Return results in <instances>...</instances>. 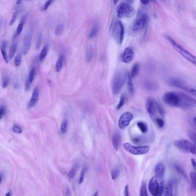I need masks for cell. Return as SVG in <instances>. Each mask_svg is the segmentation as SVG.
Wrapping results in <instances>:
<instances>
[{"mask_svg": "<svg viewBox=\"0 0 196 196\" xmlns=\"http://www.w3.org/2000/svg\"><path fill=\"white\" fill-rule=\"evenodd\" d=\"M7 46V41L2 42L1 45V47H0V49H1V54H2L3 59L5 61V62L7 63H8V56H7L6 50H5Z\"/></svg>", "mask_w": 196, "mask_h": 196, "instance_id": "cell-22", "label": "cell"}, {"mask_svg": "<svg viewBox=\"0 0 196 196\" xmlns=\"http://www.w3.org/2000/svg\"><path fill=\"white\" fill-rule=\"evenodd\" d=\"M193 124H194V125H195V126H196V117H195V118H193Z\"/></svg>", "mask_w": 196, "mask_h": 196, "instance_id": "cell-56", "label": "cell"}, {"mask_svg": "<svg viewBox=\"0 0 196 196\" xmlns=\"http://www.w3.org/2000/svg\"><path fill=\"white\" fill-rule=\"evenodd\" d=\"M99 28V27L98 22L97 21H95L94 23V24H93L91 31L89 33V37L90 38H93L95 37L97 35V33H98Z\"/></svg>", "mask_w": 196, "mask_h": 196, "instance_id": "cell-20", "label": "cell"}, {"mask_svg": "<svg viewBox=\"0 0 196 196\" xmlns=\"http://www.w3.org/2000/svg\"><path fill=\"white\" fill-rule=\"evenodd\" d=\"M152 0H140V2L143 4V5H147L150 2H151Z\"/></svg>", "mask_w": 196, "mask_h": 196, "instance_id": "cell-51", "label": "cell"}, {"mask_svg": "<svg viewBox=\"0 0 196 196\" xmlns=\"http://www.w3.org/2000/svg\"><path fill=\"white\" fill-rule=\"evenodd\" d=\"M189 136L190 137V140L193 142L195 144H196V133L192 131H190L189 132Z\"/></svg>", "mask_w": 196, "mask_h": 196, "instance_id": "cell-40", "label": "cell"}, {"mask_svg": "<svg viewBox=\"0 0 196 196\" xmlns=\"http://www.w3.org/2000/svg\"><path fill=\"white\" fill-rule=\"evenodd\" d=\"M39 98V89L37 86L34 89L33 91L32 97L28 104V107L30 108L35 107L38 102Z\"/></svg>", "mask_w": 196, "mask_h": 196, "instance_id": "cell-16", "label": "cell"}, {"mask_svg": "<svg viewBox=\"0 0 196 196\" xmlns=\"http://www.w3.org/2000/svg\"><path fill=\"white\" fill-rule=\"evenodd\" d=\"M6 196H11V193H10V192H9V193H8L6 194Z\"/></svg>", "mask_w": 196, "mask_h": 196, "instance_id": "cell-59", "label": "cell"}, {"mask_svg": "<svg viewBox=\"0 0 196 196\" xmlns=\"http://www.w3.org/2000/svg\"><path fill=\"white\" fill-rule=\"evenodd\" d=\"M123 147L128 152L135 155L145 154L149 151L150 148L148 146H135L130 144L129 143H124Z\"/></svg>", "mask_w": 196, "mask_h": 196, "instance_id": "cell-7", "label": "cell"}, {"mask_svg": "<svg viewBox=\"0 0 196 196\" xmlns=\"http://www.w3.org/2000/svg\"><path fill=\"white\" fill-rule=\"evenodd\" d=\"M41 35L40 34L38 38V40L36 42V49H39L40 46H41Z\"/></svg>", "mask_w": 196, "mask_h": 196, "instance_id": "cell-48", "label": "cell"}, {"mask_svg": "<svg viewBox=\"0 0 196 196\" xmlns=\"http://www.w3.org/2000/svg\"><path fill=\"white\" fill-rule=\"evenodd\" d=\"M191 162H192V166H193V167H194L195 168H196V163L195 160L194 159H191Z\"/></svg>", "mask_w": 196, "mask_h": 196, "instance_id": "cell-53", "label": "cell"}, {"mask_svg": "<svg viewBox=\"0 0 196 196\" xmlns=\"http://www.w3.org/2000/svg\"><path fill=\"white\" fill-rule=\"evenodd\" d=\"M21 60H22V54L21 52H19L17 54V55L16 56V57L15 58V60H14L15 65L16 67L20 66V65L21 63Z\"/></svg>", "mask_w": 196, "mask_h": 196, "instance_id": "cell-31", "label": "cell"}, {"mask_svg": "<svg viewBox=\"0 0 196 196\" xmlns=\"http://www.w3.org/2000/svg\"><path fill=\"white\" fill-rule=\"evenodd\" d=\"M31 41H32V35L30 33H28L24 38L23 46L22 49V53L24 55H27L29 52L31 45Z\"/></svg>", "mask_w": 196, "mask_h": 196, "instance_id": "cell-15", "label": "cell"}, {"mask_svg": "<svg viewBox=\"0 0 196 196\" xmlns=\"http://www.w3.org/2000/svg\"><path fill=\"white\" fill-rule=\"evenodd\" d=\"M2 179H3V174L2 173H0V184L2 182Z\"/></svg>", "mask_w": 196, "mask_h": 196, "instance_id": "cell-54", "label": "cell"}, {"mask_svg": "<svg viewBox=\"0 0 196 196\" xmlns=\"http://www.w3.org/2000/svg\"><path fill=\"white\" fill-rule=\"evenodd\" d=\"M156 101L152 98L149 97L147 98L146 103V108L147 109V112L150 116L152 118H154L157 113V105H156Z\"/></svg>", "mask_w": 196, "mask_h": 196, "instance_id": "cell-12", "label": "cell"}, {"mask_svg": "<svg viewBox=\"0 0 196 196\" xmlns=\"http://www.w3.org/2000/svg\"><path fill=\"white\" fill-rule=\"evenodd\" d=\"M76 173V170L75 168H72L70 171H69V174H68V176L70 178H73Z\"/></svg>", "mask_w": 196, "mask_h": 196, "instance_id": "cell-47", "label": "cell"}, {"mask_svg": "<svg viewBox=\"0 0 196 196\" xmlns=\"http://www.w3.org/2000/svg\"><path fill=\"white\" fill-rule=\"evenodd\" d=\"M17 49V42H13L10 47V50H9V57L10 59H12L15 56V54Z\"/></svg>", "mask_w": 196, "mask_h": 196, "instance_id": "cell-27", "label": "cell"}, {"mask_svg": "<svg viewBox=\"0 0 196 196\" xmlns=\"http://www.w3.org/2000/svg\"><path fill=\"white\" fill-rule=\"evenodd\" d=\"M124 27L121 21H118L114 25L113 35L118 44H121L124 37Z\"/></svg>", "mask_w": 196, "mask_h": 196, "instance_id": "cell-8", "label": "cell"}, {"mask_svg": "<svg viewBox=\"0 0 196 196\" xmlns=\"http://www.w3.org/2000/svg\"><path fill=\"white\" fill-rule=\"evenodd\" d=\"M127 83L128 88L129 91L131 94H133L134 92V83L132 82V78L130 75L129 73L127 74Z\"/></svg>", "mask_w": 196, "mask_h": 196, "instance_id": "cell-24", "label": "cell"}, {"mask_svg": "<svg viewBox=\"0 0 196 196\" xmlns=\"http://www.w3.org/2000/svg\"><path fill=\"white\" fill-rule=\"evenodd\" d=\"M181 102L179 108L187 109L195 107L196 105V99L186 95V94L179 92Z\"/></svg>", "mask_w": 196, "mask_h": 196, "instance_id": "cell-9", "label": "cell"}, {"mask_svg": "<svg viewBox=\"0 0 196 196\" xmlns=\"http://www.w3.org/2000/svg\"><path fill=\"white\" fill-rule=\"evenodd\" d=\"M64 30V24H59L57 25L55 30V35L56 36H60L62 34Z\"/></svg>", "mask_w": 196, "mask_h": 196, "instance_id": "cell-30", "label": "cell"}, {"mask_svg": "<svg viewBox=\"0 0 196 196\" xmlns=\"http://www.w3.org/2000/svg\"><path fill=\"white\" fill-rule=\"evenodd\" d=\"M124 195L126 196H129V187L128 185H126L124 189Z\"/></svg>", "mask_w": 196, "mask_h": 196, "instance_id": "cell-52", "label": "cell"}, {"mask_svg": "<svg viewBox=\"0 0 196 196\" xmlns=\"http://www.w3.org/2000/svg\"><path fill=\"white\" fill-rule=\"evenodd\" d=\"M63 62H64V56L63 55H60L56 64L55 69L57 72H59L61 70V69H62L63 66Z\"/></svg>", "mask_w": 196, "mask_h": 196, "instance_id": "cell-23", "label": "cell"}, {"mask_svg": "<svg viewBox=\"0 0 196 196\" xmlns=\"http://www.w3.org/2000/svg\"><path fill=\"white\" fill-rule=\"evenodd\" d=\"M116 12L118 18H128L134 15L135 9L130 4L126 2H123L117 7Z\"/></svg>", "mask_w": 196, "mask_h": 196, "instance_id": "cell-6", "label": "cell"}, {"mask_svg": "<svg viewBox=\"0 0 196 196\" xmlns=\"http://www.w3.org/2000/svg\"><path fill=\"white\" fill-rule=\"evenodd\" d=\"M47 54V47L46 46H44L41 49L40 54L39 60L40 62H42L45 59Z\"/></svg>", "mask_w": 196, "mask_h": 196, "instance_id": "cell-32", "label": "cell"}, {"mask_svg": "<svg viewBox=\"0 0 196 196\" xmlns=\"http://www.w3.org/2000/svg\"><path fill=\"white\" fill-rule=\"evenodd\" d=\"M118 0H113V2L115 4H116L118 3Z\"/></svg>", "mask_w": 196, "mask_h": 196, "instance_id": "cell-58", "label": "cell"}, {"mask_svg": "<svg viewBox=\"0 0 196 196\" xmlns=\"http://www.w3.org/2000/svg\"><path fill=\"white\" fill-rule=\"evenodd\" d=\"M169 82H170V85H171V86L186 90L187 91L192 93L194 96H196V89L188 88L186 86V84L182 81L179 79L172 78L170 79Z\"/></svg>", "mask_w": 196, "mask_h": 196, "instance_id": "cell-11", "label": "cell"}, {"mask_svg": "<svg viewBox=\"0 0 196 196\" xmlns=\"http://www.w3.org/2000/svg\"><path fill=\"white\" fill-rule=\"evenodd\" d=\"M165 172V166L163 163L160 162L157 163L155 167V173L156 174L157 178L159 179H161L164 176Z\"/></svg>", "mask_w": 196, "mask_h": 196, "instance_id": "cell-17", "label": "cell"}, {"mask_svg": "<svg viewBox=\"0 0 196 196\" xmlns=\"http://www.w3.org/2000/svg\"><path fill=\"white\" fill-rule=\"evenodd\" d=\"M22 1H23V0H17V2H16V4H17V5H20V4H21V2H22Z\"/></svg>", "mask_w": 196, "mask_h": 196, "instance_id": "cell-55", "label": "cell"}, {"mask_svg": "<svg viewBox=\"0 0 196 196\" xmlns=\"http://www.w3.org/2000/svg\"><path fill=\"white\" fill-rule=\"evenodd\" d=\"M125 103V97L124 95H121L120 97V101L119 103L118 104V106H117V109L119 110L120 109H121V107H123V106L124 105Z\"/></svg>", "mask_w": 196, "mask_h": 196, "instance_id": "cell-41", "label": "cell"}, {"mask_svg": "<svg viewBox=\"0 0 196 196\" xmlns=\"http://www.w3.org/2000/svg\"><path fill=\"white\" fill-rule=\"evenodd\" d=\"M134 56H135L134 50L132 47H128L124 50L121 57V60L124 63H129L133 60Z\"/></svg>", "mask_w": 196, "mask_h": 196, "instance_id": "cell-13", "label": "cell"}, {"mask_svg": "<svg viewBox=\"0 0 196 196\" xmlns=\"http://www.w3.org/2000/svg\"><path fill=\"white\" fill-rule=\"evenodd\" d=\"M159 188V183L157 180V176H153L149 182L148 189L151 194L153 196H157Z\"/></svg>", "mask_w": 196, "mask_h": 196, "instance_id": "cell-14", "label": "cell"}, {"mask_svg": "<svg viewBox=\"0 0 196 196\" xmlns=\"http://www.w3.org/2000/svg\"><path fill=\"white\" fill-rule=\"evenodd\" d=\"M85 173V170H82V171H81V174H80V176H79V184H81L83 182V180H84Z\"/></svg>", "mask_w": 196, "mask_h": 196, "instance_id": "cell-46", "label": "cell"}, {"mask_svg": "<svg viewBox=\"0 0 196 196\" xmlns=\"http://www.w3.org/2000/svg\"><path fill=\"white\" fill-rule=\"evenodd\" d=\"M97 195H98V191H97V192H96V193H94L93 196H97Z\"/></svg>", "mask_w": 196, "mask_h": 196, "instance_id": "cell-60", "label": "cell"}, {"mask_svg": "<svg viewBox=\"0 0 196 196\" xmlns=\"http://www.w3.org/2000/svg\"><path fill=\"white\" fill-rule=\"evenodd\" d=\"M156 105H157V111H158V112L159 113V114L162 116H163V115H164V110H163V108H162V107L157 102H156Z\"/></svg>", "mask_w": 196, "mask_h": 196, "instance_id": "cell-45", "label": "cell"}, {"mask_svg": "<svg viewBox=\"0 0 196 196\" xmlns=\"http://www.w3.org/2000/svg\"><path fill=\"white\" fill-rule=\"evenodd\" d=\"M174 146L182 152L196 155L195 144L186 139H181L174 142Z\"/></svg>", "mask_w": 196, "mask_h": 196, "instance_id": "cell-5", "label": "cell"}, {"mask_svg": "<svg viewBox=\"0 0 196 196\" xmlns=\"http://www.w3.org/2000/svg\"><path fill=\"white\" fill-rule=\"evenodd\" d=\"M134 118V115L129 112L123 113L118 120V127L121 129H124L129 125L130 122Z\"/></svg>", "mask_w": 196, "mask_h": 196, "instance_id": "cell-10", "label": "cell"}, {"mask_svg": "<svg viewBox=\"0 0 196 196\" xmlns=\"http://www.w3.org/2000/svg\"><path fill=\"white\" fill-rule=\"evenodd\" d=\"M27 18V15H25L20 19V23H19V25H18V27L17 28V30H16V35H17V36L20 35V33L23 31V27H24V23H25V22L26 21Z\"/></svg>", "mask_w": 196, "mask_h": 196, "instance_id": "cell-21", "label": "cell"}, {"mask_svg": "<svg viewBox=\"0 0 196 196\" xmlns=\"http://www.w3.org/2000/svg\"><path fill=\"white\" fill-rule=\"evenodd\" d=\"M148 17L147 14L140 13L137 15V17L134 21L131 28L132 34L135 35L140 32L147 24Z\"/></svg>", "mask_w": 196, "mask_h": 196, "instance_id": "cell-3", "label": "cell"}, {"mask_svg": "<svg viewBox=\"0 0 196 196\" xmlns=\"http://www.w3.org/2000/svg\"><path fill=\"white\" fill-rule=\"evenodd\" d=\"M54 0H47L46 3L44 4V7H43V10L44 11L47 10L48 8H49V6L51 5V4L54 2Z\"/></svg>", "mask_w": 196, "mask_h": 196, "instance_id": "cell-44", "label": "cell"}, {"mask_svg": "<svg viewBox=\"0 0 196 196\" xmlns=\"http://www.w3.org/2000/svg\"><path fill=\"white\" fill-rule=\"evenodd\" d=\"M93 58V52L91 49H89L86 54V60L88 63H89L91 61V59Z\"/></svg>", "mask_w": 196, "mask_h": 196, "instance_id": "cell-38", "label": "cell"}, {"mask_svg": "<svg viewBox=\"0 0 196 196\" xmlns=\"http://www.w3.org/2000/svg\"><path fill=\"white\" fill-rule=\"evenodd\" d=\"M127 74L124 71H120L115 75L112 85V91L114 94H118L123 87L127 80Z\"/></svg>", "mask_w": 196, "mask_h": 196, "instance_id": "cell-1", "label": "cell"}, {"mask_svg": "<svg viewBox=\"0 0 196 196\" xmlns=\"http://www.w3.org/2000/svg\"><path fill=\"white\" fill-rule=\"evenodd\" d=\"M35 68H32L30 71L28 78V79L26 82V84H25V90L27 91H28L30 88L31 84L35 78Z\"/></svg>", "mask_w": 196, "mask_h": 196, "instance_id": "cell-19", "label": "cell"}, {"mask_svg": "<svg viewBox=\"0 0 196 196\" xmlns=\"http://www.w3.org/2000/svg\"><path fill=\"white\" fill-rule=\"evenodd\" d=\"M146 86L148 87V89H150V90L155 88V85L154 83H151V82H148L147 84L146 85Z\"/></svg>", "mask_w": 196, "mask_h": 196, "instance_id": "cell-50", "label": "cell"}, {"mask_svg": "<svg viewBox=\"0 0 196 196\" xmlns=\"http://www.w3.org/2000/svg\"><path fill=\"white\" fill-rule=\"evenodd\" d=\"M167 39L170 43V44L172 45L173 48L176 50V51L181 54L185 59L187 60L193 65H196V58L195 55L192 54L190 52H189L187 50H186L184 47H183L182 46H181L179 44H178L176 40L173 39L170 36H166Z\"/></svg>", "mask_w": 196, "mask_h": 196, "instance_id": "cell-2", "label": "cell"}, {"mask_svg": "<svg viewBox=\"0 0 196 196\" xmlns=\"http://www.w3.org/2000/svg\"><path fill=\"white\" fill-rule=\"evenodd\" d=\"M68 121L66 120H65L62 123V124H61V126H60L61 132L62 134L66 133V132L67 131V129H68Z\"/></svg>", "mask_w": 196, "mask_h": 196, "instance_id": "cell-34", "label": "cell"}, {"mask_svg": "<svg viewBox=\"0 0 196 196\" xmlns=\"http://www.w3.org/2000/svg\"><path fill=\"white\" fill-rule=\"evenodd\" d=\"M134 0H126V1H127L126 3H128L129 4V3H131Z\"/></svg>", "mask_w": 196, "mask_h": 196, "instance_id": "cell-57", "label": "cell"}, {"mask_svg": "<svg viewBox=\"0 0 196 196\" xmlns=\"http://www.w3.org/2000/svg\"><path fill=\"white\" fill-rule=\"evenodd\" d=\"M190 177L192 182V187L194 190L196 189V175L195 172L191 171L190 173Z\"/></svg>", "mask_w": 196, "mask_h": 196, "instance_id": "cell-29", "label": "cell"}, {"mask_svg": "<svg viewBox=\"0 0 196 196\" xmlns=\"http://www.w3.org/2000/svg\"><path fill=\"white\" fill-rule=\"evenodd\" d=\"M12 131L13 132H15L16 134H18L22 133V132H23L22 128L20 127V126H19L16 124L13 125V126L12 127Z\"/></svg>", "mask_w": 196, "mask_h": 196, "instance_id": "cell-42", "label": "cell"}, {"mask_svg": "<svg viewBox=\"0 0 196 196\" xmlns=\"http://www.w3.org/2000/svg\"><path fill=\"white\" fill-rule=\"evenodd\" d=\"M140 195L141 196H147V188H146V184L145 183H143L142 185V187L140 189Z\"/></svg>", "mask_w": 196, "mask_h": 196, "instance_id": "cell-37", "label": "cell"}, {"mask_svg": "<svg viewBox=\"0 0 196 196\" xmlns=\"http://www.w3.org/2000/svg\"><path fill=\"white\" fill-rule=\"evenodd\" d=\"M162 101L169 106L179 108L181 102L179 92H167L163 95Z\"/></svg>", "mask_w": 196, "mask_h": 196, "instance_id": "cell-4", "label": "cell"}, {"mask_svg": "<svg viewBox=\"0 0 196 196\" xmlns=\"http://www.w3.org/2000/svg\"><path fill=\"white\" fill-rule=\"evenodd\" d=\"M139 64L138 63H136L132 66V68L131 69V73H129L130 75L131 76V77L132 78H135L137 75V74L139 73Z\"/></svg>", "mask_w": 196, "mask_h": 196, "instance_id": "cell-25", "label": "cell"}, {"mask_svg": "<svg viewBox=\"0 0 196 196\" xmlns=\"http://www.w3.org/2000/svg\"><path fill=\"white\" fill-rule=\"evenodd\" d=\"M120 175V170L118 168H114L111 172V176L112 179L115 180L118 178Z\"/></svg>", "mask_w": 196, "mask_h": 196, "instance_id": "cell-36", "label": "cell"}, {"mask_svg": "<svg viewBox=\"0 0 196 196\" xmlns=\"http://www.w3.org/2000/svg\"><path fill=\"white\" fill-rule=\"evenodd\" d=\"M18 13H19V12L17 10L13 12V13L12 15V19H11V20L9 21V25H12L15 23V21H16V19H17V16Z\"/></svg>", "mask_w": 196, "mask_h": 196, "instance_id": "cell-39", "label": "cell"}, {"mask_svg": "<svg viewBox=\"0 0 196 196\" xmlns=\"http://www.w3.org/2000/svg\"><path fill=\"white\" fill-rule=\"evenodd\" d=\"M137 126L143 134H146L147 132L148 131V126L146 123L144 122L139 121L137 123Z\"/></svg>", "mask_w": 196, "mask_h": 196, "instance_id": "cell-28", "label": "cell"}, {"mask_svg": "<svg viewBox=\"0 0 196 196\" xmlns=\"http://www.w3.org/2000/svg\"><path fill=\"white\" fill-rule=\"evenodd\" d=\"M163 194L165 196H171L173 195V187L170 183H168L166 187L165 186Z\"/></svg>", "mask_w": 196, "mask_h": 196, "instance_id": "cell-26", "label": "cell"}, {"mask_svg": "<svg viewBox=\"0 0 196 196\" xmlns=\"http://www.w3.org/2000/svg\"><path fill=\"white\" fill-rule=\"evenodd\" d=\"M5 113H6V110H5V108L3 107H1L0 108V120L2 119V118H3V116H4Z\"/></svg>", "mask_w": 196, "mask_h": 196, "instance_id": "cell-49", "label": "cell"}, {"mask_svg": "<svg viewBox=\"0 0 196 196\" xmlns=\"http://www.w3.org/2000/svg\"><path fill=\"white\" fill-rule=\"evenodd\" d=\"M155 122H156V123H157V125L159 127H163L164 124H165V122H164L163 119H162L160 118H157L155 119Z\"/></svg>", "mask_w": 196, "mask_h": 196, "instance_id": "cell-43", "label": "cell"}, {"mask_svg": "<svg viewBox=\"0 0 196 196\" xmlns=\"http://www.w3.org/2000/svg\"><path fill=\"white\" fill-rule=\"evenodd\" d=\"M9 83V79L8 76L6 74H4L2 77V88H6L8 86Z\"/></svg>", "mask_w": 196, "mask_h": 196, "instance_id": "cell-35", "label": "cell"}, {"mask_svg": "<svg viewBox=\"0 0 196 196\" xmlns=\"http://www.w3.org/2000/svg\"><path fill=\"white\" fill-rule=\"evenodd\" d=\"M164 189H165V181L163 180L159 184V188H158V192L157 196H162L163 193Z\"/></svg>", "mask_w": 196, "mask_h": 196, "instance_id": "cell-33", "label": "cell"}, {"mask_svg": "<svg viewBox=\"0 0 196 196\" xmlns=\"http://www.w3.org/2000/svg\"><path fill=\"white\" fill-rule=\"evenodd\" d=\"M112 144L116 151H118L121 143V136L118 133H115L112 137Z\"/></svg>", "mask_w": 196, "mask_h": 196, "instance_id": "cell-18", "label": "cell"}]
</instances>
